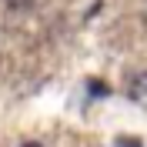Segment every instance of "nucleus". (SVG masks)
Segmentation results:
<instances>
[{
	"label": "nucleus",
	"instance_id": "obj_1",
	"mask_svg": "<svg viewBox=\"0 0 147 147\" xmlns=\"http://www.w3.org/2000/svg\"><path fill=\"white\" fill-rule=\"evenodd\" d=\"M87 94H94V97H107L110 87H107L104 80H87Z\"/></svg>",
	"mask_w": 147,
	"mask_h": 147
},
{
	"label": "nucleus",
	"instance_id": "obj_2",
	"mask_svg": "<svg viewBox=\"0 0 147 147\" xmlns=\"http://www.w3.org/2000/svg\"><path fill=\"white\" fill-rule=\"evenodd\" d=\"M7 7H13V10H24V7H30V0H3Z\"/></svg>",
	"mask_w": 147,
	"mask_h": 147
},
{
	"label": "nucleus",
	"instance_id": "obj_3",
	"mask_svg": "<svg viewBox=\"0 0 147 147\" xmlns=\"http://www.w3.org/2000/svg\"><path fill=\"white\" fill-rule=\"evenodd\" d=\"M117 147H140V144H137L134 137H120V140H117Z\"/></svg>",
	"mask_w": 147,
	"mask_h": 147
},
{
	"label": "nucleus",
	"instance_id": "obj_4",
	"mask_svg": "<svg viewBox=\"0 0 147 147\" xmlns=\"http://www.w3.org/2000/svg\"><path fill=\"white\" fill-rule=\"evenodd\" d=\"M20 147H40V144H37V140H27V144H20Z\"/></svg>",
	"mask_w": 147,
	"mask_h": 147
}]
</instances>
